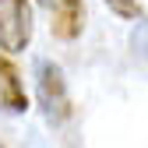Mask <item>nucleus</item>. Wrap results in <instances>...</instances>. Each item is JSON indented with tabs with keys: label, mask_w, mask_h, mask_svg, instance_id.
Segmentation results:
<instances>
[{
	"label": "nucleus",
	"mask_w": 148,
	"mask_h": 148,
	"mask_svg": "<svg viewBox=\"0 0 148 148\" xmlns=\"http://www.w3.org/2000/svg\"><path fill=\"white\" fill-rule=\"evenodd\" d=\"M35 95H39L42 116L49 123H64L71 116L67 81H64V71L53 64V60H39V64H35Z\"/></svg>",
	"instance_id": "obj_1"
},
{
	"label": "nucleus",
	"mask_w": 148,
	"mask_h": 148,
	"mask_svg": "<svg viewBox=\"0 0 148 148\" xmlns=\"http://www.w3.org/2000/svg\"><path fill=\"white\" fill-rule=\"evenodd\" d=\"M0 109L4 113H25L28 99H25V88H21V74L18 67L0 53Z\"/></svg>",
	"instance_id": "obj_4"
},
{
	"label": "nucleus",
	"mask_w": 148,
	"mask_h": 148,
	"mask_svg": "<svg viewBox=\"0 0 148 148\" xmlns=\"http://www.w3.org/2000/svg\"><path fill=\"white\" fill-rule=\"evenodd\" d=\"M32 4L28 0H0V49L7 53H21L32 42Z\"/></svg>",
	"instance_id": "obj_2"
},
{
	"label": "nucleus",
	"mask_w": 148,
	"mask_h": 148,
	"mask_svg": "<svg viewBox=\"0 0 148 148\" xmlns=\"http://www.w3.org/2000/svg\"><path fill=\"white\" fill-rule=\"evenodd\" d=\"M53 35L57 39H78L85 28V0H53Z\"/></svg>",
	"instance_id": "obj_3"
},
{
	"label": "nucleus",
	"mask_w": 148,
	"mask_h": 148,
	"mask_svg": "<svg viewBox=\"0 0 148 148\" xmlns=\"http://www.w3.org/2000/svg\"><path fill=\"white\" fill-rule=\"evenodd\" d=\"M35 4H42V7H53V0H35Z\"/></svg>",
	"instance_id": "obj_6"
},
{
	"label": "nucleus",
	"mask_w": 148,
	"mask_h": 148,
	"mask_svg": "<svg viewBox=\"0 0 148 148\" xmlns=\"http://www.w3.org/2000/svg\"><path fill=\"white\" fill-rule=\"evenodd\" d=\"M106 7L113 11V14H120V18H141V7H138V0H106Z\"/></svg>",
	"instance_id": "obj_5"
}]
</instances>
